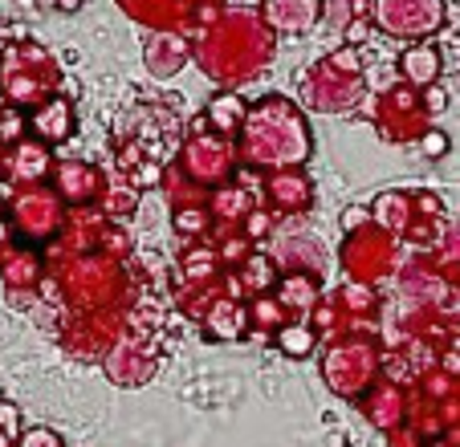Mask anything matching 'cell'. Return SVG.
<instances>
[{"label":"cell","instance_id":"1","mask_svg":"<svg viewBox=\"0 0 460 447\" xmlns=\"http://www.w3.org/2000/svg\"><path fill=\"white\" fill-rule=\"evenodd\" d=\"M273 53H278V37L252 9H225V17L212 29H200L191 45L196 66L225 90L252 82L273 61Z\"/></svg>","mask_w":460,"mask_h":447},{"label":"cell","instance_id":"2","mask_svg":"<svg viewBox=\"0 0 460 447\" xmlns=\"http://www.w3.org/2000/svg\"><path fill=\"white\" fill-rule=\"evenodd\" d=\"M236 151H241L244 171H302L314 151V135L302 106H294V98L286 94L252 102L236 135Z\"/></svg>","mask_w":460,"mask_h":447},{"label":"cell","instance_id":"3","mask_svg":"<svg viewBox=\"0 0 460 447\" xmlns=\"http://www.w3.org/2000/svg\"><path fill=\"white\" fill-rule=\"evenodd\" d=\"M302 98L310 110L318 114H350L363 106L367 98V66L363 53L342 45V49L318 57L310 69H305L302 82Z\"/></svg>","mask_w":460,"mask_h":447},{"label":"cell","instance_id":"4","mask_svg":"<svg viewBox=\"0 0 460 447\" xmlns=\"http://www.w3.org/2000/svg\"><path fill=\"white\" fill-rule=\"evenodd\" d=\"M66 78H61V66L53 61L49 49L33 41L9 45V53L0 57V94L13 110H41L49 98L61 94Z\"/></svg>","mask_w":460,"mask_h":447},{"label":"cell","instance_id":"5","mask_svg":"<svg viewBox=\"0 0 460 447\" xmlns=\"http://www.w3.org/2000/svg\"><path fill=\"white\" fill-rule=\"evenodd\" d=\"M180 171L188 180H196L200 188L217 191L241 175V151H236V138H220L208 130V122L196 118L188 130V138L180 143V155H175Z\"/></svg>","mask_w":460,"mask_h":447},{"label":"cell","instance_id":"6","mask_svg":"<svg viewBox=\"0 0 460 447\" xmlns=\"http://www.w3.org/2000/svg\"><path fill=\"white\" fill-rule=\"evenodd\" d=\"M367 118L375 122L383 143H420L428 130V110H424V94L411 90L408 82L391 86L387 94H371L363 98Z\"/></svg>","mask_w":460,"mask_h":447},{"label":"cell","instance_id":"7","mask_svg":"<svg viewBox=\"0 0 460 447\" xmlns=\"http://www.w3.org/2000/svg\"><path fill=\"white\" fill-rule=\"evenodd\" d=\"M4 196L13 207V228H17L25 241L33 244H45L53 241V236H61V228H66V204H61V196L53 191V183H21L17 191L4 188Z\"/></svg>","mask_w":460,"mask_h":447},{"label":"cell","instance_id":"8","mask_svg":"<svg viewBox=\"0 0 460 447\" xmlns=\"http://www.w3.org/2000/svg\"><path fill=\"white\" fill-rule=\"evenodd\" d=\"M448 4L444 0H371V21L379 33L400 37V41H428L444 29Z\"/></svg>","mask_w":460,"mask_h":447},{"label":"cell","instance_id":"9","mask_svg":"<svg viewBox=\"0 0 460 447\" xmlns=\"http://www.w3.org/2000/svg\"><path fill=\"white\" fill-rule=\"evenodd\" d=\"M395 257H400V241L391 232H383L379 224H367V228L350 232L339 252L347 276L358 285H375L379 276H387L395 268Z\"/></svg>","mask_w":460,"mask_h":447},{"label":"cell","instance_id":"10","mask_svg":"<svg viewBox=\"0 0 460 447\" xmlns=\"http://www.w3.org/2000/svg\"><path fill=\"white\" fill-rule=\"evenodd\" d=\"M119 9L147 25L151 33H183V29H196L200 13L225 9V0H119Z\"/></svg>","mask_w":460,"mask_h":447},{"label":"cell","instance_id":"11","mask_svg":"<svg viewBox=\"0 0 460 447\" xmlns=\"http://www.w3.org/2000/svg\"><path fill=\"white\" fill-rule=\"evenodd\" d=\"M106 183L111 175L86 159H58L53 167V191L66 207H98V199L106 196Z\"/></svg>","mask_w":460,"mask_h":447},{"label":"cell","instance_id":"12","mask_svg":"<svg viewBox=\"0 0 460 447\" xmlns=\"http://www.w3.org/2000/svg\"><path fill=\"white\" fill-rule=\"evenodd\" d=\"M371 370H375V350L371 346L342 342V346H334L331 350V358H326L322 374H326V382H331L339 395H358Z\"/></svg>","mask_w":460,"mask_h":447},{"label":"cell","instance_id":"13","mask_svg":"<svg viewBox=\"0 0 460 447\" xmlns=\"http://www.w3.org/2000/svg\"><path fill=\"white\" fill-rule=\"evenodd\" d=\"M261 199L273 215H305L314 207V183L305 171H273L261 183Z\"/></svg>","mask_w":460,"mask_h":447},{"label":"cell","instance_id":"14","mask_svg":"<svg viewBox=\"0 0 460 447\" xmlns=\"http://www.w3.org/2000/svg\"><path fill=\"white\" fill-rule=\"evenodd\" d=\"M261 21L273 37H302L322 21V0H261Z\"/></svg>","mask_w":460,"mask_h":447},{"label":"cell","instance_id":"15","mask_svg":"<svg viewBox=\"0 0 460 447\" xmlns=\"http://www.w3.org/2000/svg\"><path fill=\"white\" fill-rule=\"evenodd\" d=\"M191 61V41L183 33H147V45H143V66L155 82L175 78L183 66Z\"/></svg>","mask_w":460,"mask_h":447},{"label":"cell","instance_id":"16","mask_svg":"<svg viewBox=\"0 0 460 447\" xmlns=\"http://www.w3.org/2000/svg\"><path fill=\"white\" fill-rule=\"evenodd\" d=\"M74 127H78V114H74V102L66 94L49 98L41 110L29 114V135H33L37 143H45V146L66 143V138L74 135Z\"/></svg>","mask_w":460,"mask_h":447},{"label":"cell","instance_id":"17","mask_svg":"<svg viewBox=\"0 0 460 447\" xmlns=\"http://www.w3.org/2000/svg\"><path fill=\"white\" fill-rule=\"evenodd\" d=\"M53 167H58V159H53V151L45 143H37L33 135L17 138L9 151V175L17 183H45L53 180Z\"/></svg>","mask_w":460,"mask_h":447},{"label":"cell","instance_id":"18","mask_svg":"<svg viewBox=\"0 0 460 447\" xmlns=\"http://www.w3.org/2000/svg\"><path fill=\"white\" fill-rule=\"evenodd\" d=\"M155 358H159L155 346H147V342H122L119 350L111 354L106 370H111V379L119 382V387H139V382L151 379Z\"/></svg>","mask_w":460,"mask_h":447},{"label":"cell","instance_id":"19","mask_svg":"<svg viewBox=\"0 0 460 447\" xmlns=\"http://www.w3.org/2000/svg\"><path fill=\"white\" fill-rule=\"evenodd\" d=\"M440 69H444V53L428 41H416L400 53V78L408 82L411 90H428L440 82Z\"/></svg>","mask_w":460,"mask_h":447},{"label":"cell","instance_id":"20","mask_svg":"<svg viewBox=\"0 0 460 447\" xmlns=\"http://www.w3.org/2000/svg\"><path fill=\"white\" fill-rule=\"evenodd\" d=\"M200 118L208 122L212 135L236 138V135H241V127H244V118H249V102H244L236 90H220V94L208 98V106H204Z\"/></svg>","mask_w":460,"mask_h":447},{"label":"cell","instance_id":"21","mask_svg":"<svg viewBox=\"0 0 460 447\" xmlns=\"http://www.w3.org/2000/svg\"><path fill=\"white\" fill-rule=\"evenodd\" d=\"M233 276H236V285H241L244 297H265V293L278 289L281 268H278V260H273V257H265V252H252V257L244 260L241 268H233Z\"/></svg>","mask_w":460,"mask_h":447},{"label":"cell","instance_id":"22","mask_svg":"<svg viewBox=\"0 0 460 447\" xmlns=\"http://www.w3.org/2000/svg\"><path fill=\"white\" fill-rule=\"evenodd\" d=\"M286 310H297V313H314L318 310V297H322V285L314 273H281L278 289H273Z\"/></svg>","mask_w":460,"mask_h":447},{"label":"cell","instance_id":"23","mask_svg":"<svg viewBox=\"0 0 460 447\" xmlns=\"http://www.w3.org/2000/svg\"><path fill=\"white\" fill-rule=\"evenodd\" d=\"M164 191H167V204H172V212L208 207V199H212V191L200 188L196 180H188V175L180 171V163H167V171H164Z\"/></svg>","mask_w":460,"mask_h":447},{"label":"cell","instance_id":"24","mask_svg":"<svg viewBox=\"0 0 460 447\" xmlns=\"http://www.w3.org/2000/svg\"><path fill=\"white\" fill-rule=\"evenodd\" d=\"M244 326H249V310H244L241 302H233V297L217 302L204 313V329H208V337H217V342H236V337L244 334Z\"/></svg>","mask_w":460,"mask_h":447},{"label":"cell","instance_id":"25","mask_svg":"<svg viewBox=\"0 0 460 447\" xmlns=\"http://www.w3.org/2000/svg\"><path fill=\"white\" fill-rule=\"evenodd\" d=\"M135 207H139V188H135V183H130L122 171H114L111 183H106V196L98 199V212H102L106 220L119 224L122 215H130Z\"/></svg>","mask_w":460,"mask_h":447},{"label":"cell","instance_id":"26","mask_svg":"<svg viewBox=\"0 0 460 447\" xmlns=\"http://www.w3.org/2000/svg\"><path fill=\"white\" fill-rule=\"evenodd\" d=\"M0 260H4V276H9L13 289L17 285H37V276H41V257L33 249H9Z\"/></svg>","mask_w":460,"mask_h":447},{"label":"cell","instance_id":"27","mask_svg":"<svg viewBox=\"0 0 460 447\" xmlns=\"http://www.w3.org/2000/svg\"><path fill=\"white\" fill-rule=\"evenodd\" d=\"M314 342H318V334H314L310 326H302V321H289V326L278 329V350L289 354V358H305V354H314Z\"/></svg>","mask_w":460,"mask_h":447},{"label":"cell","instance_id":"28","mask_svg":"<svg viewBox=\"0 0 460 447\" xmlns=\"http://www.w3.org/2000/svg\"><path fill=\"white\" fill-rule=\"evenodd\" d=\"M172 228L180 236H196V241H204V236L217 228V220H212L208 207H191V212H172Z\"/></svg>","mask_w":460,"mask_h":447},{"label":"cell","instance_id":"29","mask_svg":"<svg viewBox=\"0 0 460 447\" xmlns=\"http://www.w3.org/2000/svg\"><path fill=\"white\" fill-rule=\"evenodd\" d=\"M273 228H278V215H273L265 204H257V207H252V212L244 215V224H241V232L249 236L252 244H257V241H265V236H270Z\"/></svg>","mask_w":460,"mask_h":447},{"label":"cell","instance_id":"30","mask_svg":"<svg viewBox=\"0 0 460 447\" xmlns=\"http://www.w3.org/2000/svg\"><path fill=\"white\" fill-rule=\"evenodd\" d=\"M252 318L261 321V326H289L286 321V305L278 302V297H270V293H265V297H252Z\"/></svg>","mask_w":460,"mask_h":447},{"label":"cell","instance_id":"31","mask_svg":"<svg viewBox=\"0 0 460 447\" xmlns=\"http://www.w3.org/2000/svg\"><path fill=\"white\" fill-rule=\"evenodd\" d=\"M130 326L135 329H159L164 326V305H159L155 297H143V302L130 310Z\"/></svg>","mask_w":460,"mask_h":447},{"label":"cell","instance_id":"32","mask_svg":"<svg viewBox=\"0 0 460 447\" xmlns=\"http://www.w3.org/2000/svg\"><path fill=\"white\" fill-rule=\"evenodd\" d=\"M164 171H167V167L159 163V159H143V163L135 167V171H130L127 180L143 191V188H159V183H164Z\"/></svg>","mask_w":460,"mask_h":447},{"label":"cell","instance_id":"33","mask_svg":"<svg viewBox=\"0 0 460 447\" xmlns=\"http://www.w3.org/2000/svg\"><path fill=\"white\" fill-rule=\"evenodd\" d=\"M416 146L424 151V159H444V155H448V146H452V138L444 135L440 127H428V130H424V138H420Z\"/></svg>","mask_w":460,"mask_h":447},{"label":"cell","instance_id":"34","mask_svg":"<svg viewBox=\"0 0 460 447\" xmlns=\"http://www.w3.org/2000/svg\"><path fill=\"white\" fill-rule=\"evenodd\" d=\"M342 236H350V232H358V228H367V224H375L371 220V204H350L347 212H342Z\"/></svg>","mask_w":460,"mask_h":447},{"label":"cell","instance_id":"35","mask_svg":"<svg viewBox=\"0 0 460 447\" xmlns=\"http://www.w3.org/2000/svg\"><path fill=\"white\" fill-rule=\"evenodd\" d=\"M452 257L460 260V220L444 228V236H440V249H436V260H452Z\"/></svg>","mask_w":460,"mask_h":447},{"label":"cell","instance_id":"36","mask_svg":"<svg viewBox=\"0 0 460 447\" xmlns=\"http://www.w3.org/2000/svg\"><path fill=\"white\" fill-rule=\"evenodd\" d=\"M424 94V110H428V118H436V114H444V106H448V90L436 82V86H428V90H420Z\"/></svg>","mask_w":460,"mask_h":447},{"label":"cell","instance_id":"37","mask_svg":"<svg viewBox=\"0 0 460 447\" xmlns=\"http://www.w3.org/2000/svg\"><path fill=\"white\" fill-rule=\"evenodd\" d=\"M371 29H375V21H371V17H358L355 25H350L342 37H347V45H350V49H358V45H363L367 37H371Z\"/></svg>","mask_w":460,"mask_h":447},{"label":"cell","instance_id":"38","mask_svg":"<svg viewBox=\"0 0 460 447\" xmlns=\"http://www.w3.org/2000/svg\"><path fill=\"white\" fill-rule=\"evenodd\" d=\"M21 447H61V439L53 435V431H45V427H33V431H25Z\"/></svg>","mask_w":460,"mask_h":447},{"label":"cell","instance_id":"39","mask_svg":"<svg viewBox=\"0 0 460 447\" xmlns=\"http://www.w3.org/2000/svg\"><path fill=\"white\" fill-rule=\"evenodd\" d=\"M0 431H17V411L13 407H0Z\"/></svg>","mask_w":460,"mask_h":447},{"label":"cell","instance_id":"40","mask_svg":"<svg viewBox=\"0 0 460 447\" xmlns=\"http://www.w3.org/2000/svg\"><path fill=\"white\" fill-rule=\"evenodd\" d=\"M444 25L460 29V4H448V17H444Z\"/></svg>","mask_w":460,"mask_h":447},{"label":"cell","instance_id":"41","mask_svg":"<svg viewBox=\"0 0 460 447\" xmlns=\"http://www.w3.org/2000/svg\"><path fill=\"white\" fill-rule=\"evenodd\" d=\"M9 151H13V143L0 135V167H9Z\"/></svg>","mask_w":460,"mask_h":447},{"label":"cell","instance_id":"42","mask_svg":"<svg viewBox=\"0 0 460 447\" xmlns=\"http://www.w3.org/2000/svg\"><path fill=\"white\" fill-rule=\"evenodd\" d=\"M53 4H58L61 13H78L82 9V0H53Z\"/></svg>","mask_w":460,"mask_h":447},{"label":"cell","instance_id":"43","mask_svg":"<svg viewBox=\"0 0 460 447\" xmlns=\"http://www.w3.org/2000/svg\"><path fill=\"white\" fill-rule=\"evenodd\" d=\"M4 252H9V224L0 220V257H4Z\"/></svg>","mask_w":460,"mask_h":447},{"label":"cell","instance_id":"44","mask_svg":"<svg viewBox=\"0 0 460 447\" xmlns=\"http://www.w3.org/2000/svg\"><path fill=\"white\" fill-rule=\"evenodd\" d=\"M0 53H9V25L0 21Z\"/></svg>","mask_w":460,"mask_h":447},{"label":"cell","instance_id":"45","mask_svg":"<svg viewBox=\"0 0 460 447\" xmlns=\"http://www.w3.org/2000/svg\"><path fill=\"white\" fill-rule=\"evenodd\" d=\"M4 443H9V439H4V431H0V447H4Z\"/></svg>","mask_w":460,"mask_h":447}]
</instances>
